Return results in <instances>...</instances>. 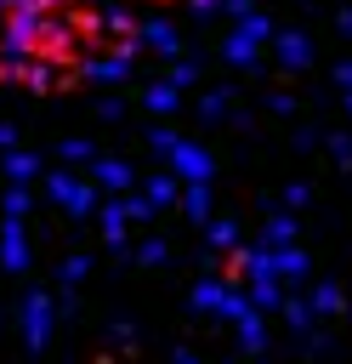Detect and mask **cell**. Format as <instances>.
<instances>
[{"mask_svg": "<svg viewBox=\"0 0 352 364\" xmlns=\"http://www.w3.org/2000/svg\"><path fill=\"white\" fill-rule=\"evenodd\" d=\"M153 6H170V0H153Z\"/></svg>", "mask_w": 352, "mask_h": 364, "instance_id": "obj_1", "label": "cell"}]
</instances>
